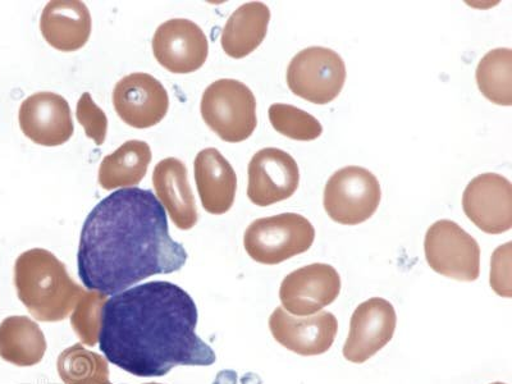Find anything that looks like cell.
Here are the masks:
<instances>
[{
    "instance_id": "1",
    "label": "cell",
    "mask_w": 512,
    "mask_h": 384,
    "mask_svg": "<svg viewBox=\"0 0 512 384\" xmlns=\"http://www.w3.org/2000/svg\"><path fill=\"white\" fill-rule=\"evenodd\" d=\"M187 253L169 235L166 209L150 190L114 191L82 226L77 267L90 291L117 295L157 274L184 268Z\"/></svg>"
},
{
    "instance_id": "2",
    "label": "cell",
    "mask_w": 512,
    "mask_h": 384,
    "mask_svg": "<svg viewBox=\"0 0 512 384\" xmlns=\"http://www.w3.org/2000/svg\"><path fill=\"white\" fill-rule=\"evenodd\" d=\"M198 319L184 288L144 283L104 304L99 347L109 363L135 377H163L180 365L209 367L216 354L196 335Z\"/></svg>"
},
{
    "instance_id": "3",
    "label": "cell",
    "mask_w": 512,
    "mask_h": 384,
    "mask_svg": "<svg viewBox=\"0 0 512 384\" xmlns=\"http://www.w3.org/2000/svg\"><path fill=\"white\" fill-rule=\"evenodd\" d=\"M18 299L39 322H62L73 309L84 288L68 274L66 265L45 249H31L18 256L15 263Z\"/></svg>"
},
{
    "instance_id": "4",
    "label": "cell",
    "mask_w": 512,
    "mask_h": 384,
    "mask_svg": "<svg viewBox=\"0 0 512 384\" xmlns=\"http://www.w3.org/2000/svg\"><path fill=\"white\" fill-rule=\"evenodd\" d=\"M201 116L223 141L241 143L254 134L258 125L255 95L244 82L218 80L204 91Z\"/></svg>"
},
{
    "instance_id": "5",
    "label": "cell",
    "mask_w": 512,
    "mask_h": 384,
    "mask_svg": "<svg viewBox=\"0 0 512 384\" xmlns=\"http://www.w3.org/2000/svg\"><path fill=\"white\" fill-rule=\"evenodd\" d=\"M313 224L296 213L256 219L245 231L244 246L250 258L260 264L276 265L312 248Z\"/></svg>"
},
{
    "instance_id": "6",
    "label": "cell",
    "mask_w": 512,
    "mask_h": 384,
    "mask_svg": "<svg viewBox=\"0 0 512 384\" xmlns=\"http://www.w3.org/2000/svg\"><path fill=\"white\" fill-rule=\"evenodd\" d=\"M381 185L372 172L363 167L338 169L324 189V209L333 221L356 226L368 221L381 203Z\"/></svg>"
},
{
    "instance_id": "7",
    "label": "cell",
    "mask_w": 512,
    "mask_h": 384,
    "mask_svg": "<svg viewBox=\"0 0 512 384\" xmlns=\"http://www.w3.org/2000/svg\"><path fill=\"white\" fill-rule=\"evenodd\" d=\"M346 64L335 50L310 47L297 53L288 66V88L313 104L333 102L346 82Z\"/></svg>"
},
{
    "instance_id": "8",
    "label": "cell",
    "mask_w": 512,
    "mask_h": 384,
    "mask_svg": "<svg viewBox=\"0 0 512 384\" xmlns=\"http://www.w3.org/2000/svg\"><path fill=\"white\" fill-rule=\"evenodd\" d=\"M429 267L452 280L473 282L480 274L477 240L459 224L442 219L428 228L424 241Z\"/></svg>"
},
{
    "instance_id": "9",
    "label": "cell",
    "mask_w": 512,
    "mask_h": 384,
    "mask_svg": "<svg viewBox=\"0 0 512 384\" xmlns=\"http://www.w3.org/2000/svg\"><path fill=\"white\" fill-rule=\"evenodd\" d=\"M341 292V277L332 265L315 263L296 269L282 281L283 309L296 317H310L335 303Z\"/></svg>"
},
{
    "instance_id": "10",
    "label": "cell",
    "mask_w": 512,
    "mask_h": 384,
    "mask_svg": "<svg viewBox=\"0 0 512 384\" xmlns=\"http://www.w3.org/2000/svg\"><path fill=\"white\" fill-rule=\"evenodd\" d=\"M153 53L167 71L187 75L200 70L207 62L208 39L195 22L175 18L164 22L155 31Z\"/></svg>"
},
{
    "instance_id": "11",
    "label": "cell",
    "mask_w": 512,
    "mask_h": 384,
    "mask_svg": "<svg viewBox=\"0 0 512 384\" xmlns=\"http://www.w3.org/2000/svg\"><path fill=\"white\" fill-rule=\"evenodd\" d=\"M466 217L489 235H501L512 227V185L497 173H483L466 186L463 195Z\"/></svg>"
},
{
    "instance_id": "12",
    "label": "cell",
    "mask_w": 512,
    "mask_h": 384,
    "mask_svg": "<svg viewBox=\"0 0 512 384\" xmlns=\"http://www.w3.org/2000/svg\"><path fill=\"white\" fill-rule=\"evenodd\" d=\"M397 315L390 301L372 297L352 314L350 333L344 346L346 360L363 364L390 344L395 335Z\"/></svg>"
},
{
    "instance_id": "13",
    "label": "cell",
    "mask_w": 512,
    "mask_h": 384,
    "mask_svg": "<svg viewBox=\"0 0 512 384\" xmlns=\"http://www.w3.org/2000/svg\"><path fill=\"white\" fill-rule=\"evenodd\" d=\"M113 105L123 122L143 130L158 125L166 117L169 96L155 77L136 72L117 82Z\"/></svg>"
},
{
    "instance_id": "14",
    "label": "cell",
    "mask_w": 512,
    "mask_h": 384,
    "mask_svg": "<svg viewBox=\"0 0 512 384\" xmlns=\"http://www.w3.org/2000/svg\"><path fill=\"white\" fill-rule=\"evenodd\" d=\"M248 196L258 207H269L290 199L300 184V171L290 154L277 148H265L249 163Z\"/></svg>"
},
{
    "instance_id": "15",
    "label": "cell",
    "mask_w": 512,
    "mask_h": 384,
    "mask_svg": "<svg viewBox=\"0 0 512 384\" xmlns=\"http://www.w3.org/2000/svg\"><path fill=\"white\" fill-rule=\"evenodd\" d=\"M18 121L27 139L41 146L66 144L75 131L70 104L49 91L29 96L21 104Z\"/></svg>"
},
{
    "instance_id": "16",
    "label": "cell",
    "mask_w": 512,
    "mask_h": 384,
    "mask_svg": "<svg viewBox=\"0 0 512 384\" xmlns=\"http://www.w3.org/2000/svg\"><path fill=\"white\" fill-rule=\"evenodd\" d=\"M269 329L278 344L301 356L326 354L336 340L338 322L328 312L295 318L277 308L269 318Z\"/></svg>"
},
{
    "instance_id": "17",
    "label": "cell",
    "mask_w": 512,
    "mask_h": 384,
    "mask_svg": "<svg viewBox=\"0 0 512 384\" xmlns=\"http://www.w3.org/2000/svg\"><path fill=\"white\" fill-rule=\"evenodd\" d=\"M40 30L50 47L76 52L90 39L89 8L79 0H53L41 13Z\"/></svg>"
},
{
    "instance_id": "18",
    "label": "cell",
    "mask_w": 512,
    "mask_h": 384,
    "mask_svg": "<svg viewBox=\"0 0 512 384\" xmlns=\"http://www.w3.org/2000/svg\"><path fill=\"white\" fill-rule=\"evenodd\" d=\"M153 185L175 226L182 231L195 227L199 214L185 163L177 158L163 159L154 168Z\"/></svg>"
},
{
    "instance_id": "19",
    "label": "cell",
    "mask_w": 512,
    "mask_h": 384,
    "mask_svg": "<svg viewBox=\"0 0 512 384\" xmlns=\"http://www.w3.org/2000/svg\"><path fill=\"white\" fill-rule=\"evenodd\" d=\"M194 169L203 208L216 216L227 213L237 190V176L230 162L217 149L208 148L196 155Z\"/></svg>"
},
{
    "instance_id": "20",
    "label": "cell",
    "mask_w": 512,
    "mask_h": 384,
    "mask_svg": "<svg viewBox=\"0 0 512 384\" xmlns=\"http://www.w3.org/2000/svg\"><path fill=\"white\" fill-rule=\"evenodd\" d=\"M269 21L271 9L262 2H250L237 8L222 32L224 53L235 59L248 57L263 43Z\"/></svg>"
},
{
    "instance_id": "21",
    "label": "cell",
    "mask_w": 512,
    "mask_h": 384,
    "mask_svg": "<svg viewBox=\"0 0 512 384\" xmlns=\"http://www.w3.org/2000/svg\"><path fill=\"white\" fill-rule=\"evenodd\" d=\"M47 340L38 323L13 315L0 323V358L16 367H34L47 352Z\"/></svg>"
},
{
    "instance_id": "22",
    "label": "cell",
    "mask_w": 512,
    "mask_h": 384,
    "mask_svg": "<svg viewBox=\"0 0 512 384\" xmlns=\"http://www.w3.org/2000/svg\"><path fill=\"white\" fill-rule=\"evenodd\" d=\"M152 157V149L145 141H126L100 164V186L114 190L139 185L148 172Z\"/></svg>"
},
{
    "instance_id": "23",
    "label": "cell",
    "mask_w": 512,
    "mask_h": 384,
    "mask_svg": "<svg viewBox=\"0 0 512 384\" xmlns=\"http://www.w3.org/2000/svg\"><path fill=\"white\" fill-rule=\"evenodd\" d=\"M477 84L489 102L512 105V50L498 48L488 52L479 62Z\"/></svg>"
},
{
    "instance_id": "24",
    "label": "cell",
    "mask_w": 512,
    "mask_h": 384,
    "mask_svg": "<svg viewBox=\"0 0 512 384\" xmlns=\"http://www.w3.org/2000/svg\"><path fill=\"white\" fill-rule=\"evenodd\" d=\"M64 384H81L91 379H109L108 361L102 355L76 344L64 350L57 361Z\"/></svg>"
},
{
    "instance_id": "25",
    "label": "cell",
    "mask_w": 512,
    "mask_h": 384,
    "mask_svg": "<svg viewBox=\"0 0 512 384\" xmlns=\"http://www.w3.org/2000/svg\"><path fill=\"white\" fill-rule=\"evenodd\" d=\"M269 121L274 130L292 140L312 141L323 134V126L317 118L290 104H272Z\"/></svg>"
},
{
    "instance_id": "26",
    "label": "cell",
    "mask_w": 512,
    "mask_h": 384,
    "mask_svg": "<svg viewBox=\"0 0 512 384\" xmlns=\"http://www.w3.org/2000/svg\"><path fill=\"white\" fill-rule=\"evenodd\" d=\"M107 300V296L99 294V292H85L73 309L72 328L82 344L90 347L98 344L103 306Z\"/></svg>"
},
{
    "instance_id": "27",
    "label": "cell",
    "mask_w": 512,
    "mask_h": 384,
    "mask_svg": "<svg viewBox=\"0 0 512 384\" xmlns=\"http://www.w3.org/2000/svg\"><path fill=\"white\" fill-rule=\"evenodd\" d=\"M77 121L84 127L86 136L96 145H103L108 131V118L102 108L94 103L89 93L82 94L77 103Z\"/></svg>"
},
{
    "instance_id": "28",
    "label": "cell",
    "mask_w": 512,
    "mask_h": 384,
    "mask_svg": "<svg viewBox=\"0 0 512 384\" xmlns=\"http://www.w3.org/2000/svg\"><path fill=\"white\" fill-rule=\"evenodd\" d=\"M511 246V242H507L492 255L491 287L502 297L512 296Z\"/></svg>"
},
{
    "instance_id": "29",
    "label": "cell",
    "mask_w": 512,
    "mask_h": 384,
    "mask_svg": "<svg viewBox=\"0 0 512 384\" xmlns=\"http://www.w3.org/2000/svg\"><path fill=\"white\" fill-rule=\"evenodd\" d=\"M81 384H113L109 379H91V381Z\"/></svg>"
},
{
    "instance_id": "30",
    "label": "cell",
    "mask_w": 512,
    "mask_h": 384,
    "mask_svg": "<svg viewBox=\"0 0 512 384\" xmlns=\"http://www.w3.org/2000/svg\"><path fill=\"white\" fill-rule=\"evenodd\" d=\"M492 384H505V383L497 382V383H492Z\"/></svg>"
},
{
    "instance_id": "31",
    "label": "cell",
    "mask_w": 512,
    "mask_h": 384,
    "mask_svg": "<svg viewBox=\"0 0 512 384\" xmlns=\"http://www.w3.org/2000/svg\"><path fill=\"white\" fill-rule=\"evenodd\" d=\"M145 384H158V383H145Z\"/></svg>"
}]
</instances>
